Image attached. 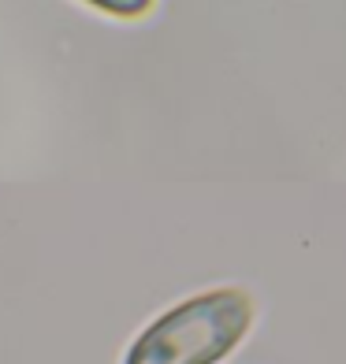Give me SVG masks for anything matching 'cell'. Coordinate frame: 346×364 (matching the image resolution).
Returning <instances> with one entry per match:
<instances>
[{
	"instance_id": "obj_2",
	"label": "cell",
	"mask_w": 346,
	"mask_h": 364,
	"mask_svg": "<svg viewBox=\"0 0 346 364\" xmlns=\"http://www.w3.org/2000/svg\"><path fill=\"white\" fill-rule=\"evenodd\" d=\"M97 11H108V15H120V19H138L153 8V0H82Z\"/></svg>"
},
{
	"instance_id": "obj_1",
	"label": "cell",
	"mask_w": 346,
	"mask_h": 364,
	"mask_svg": "<svg viewBox=\"0 0 346 364\" xmlns=\"http://www.w3.org/2000/svg\"><path fill=\"white\" fill-rule=\"evenodd\" d=\"M253 323V301L242 290H209L179 301L130 342L123 364H216Z\"/></svg>"
}]
</instances>
